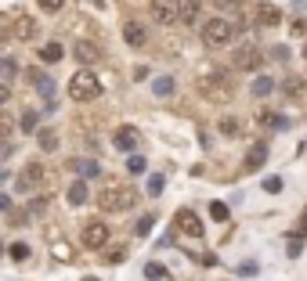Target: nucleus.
Listing matches in <instances>:
<instances>
[{"label": "nucleus", "mask_w": 307, "mask_h": 281, "mask_svg": "<svg viewBox=\"0 0 307 281\" xmlns=\"http://www.w3.org/2000/svg\"><path fill=\"white\" fill-rule=\"evenodd\" d=\"M235 65L246 69V72H249V69H260V65H264V54H260L257 47H239V51H235Z\"/></svg>", "instance_id": "obj_9"}, {"label": "nucleus", "mask_w": 307, "mask_h": 281, "mask_svg": "<svg viewBox=\"0 0 307 281\" xmlns=\"http://www.w3.org/2000/svg\"><path fill=\"white\" fill-rule=\"evenodd\" d=\"M112 144H116L120 151H134L137 148V130L134 127H120L116 134H112Z\"/></svg>", "instance_id": "obj_11"}, {"label": "nucleus", "mask_w": 307, "mask_h": 281, "mask_svg": "<svg viewBox=\"0 0 307 281\" xmlns=\"http://www.w3.org/2000/svg\"><path fill=\"white\" fill-rule=\"evenodd\" d=\"M62 54H65V51H62L58 40H51V44H44V47H40V58H44V61H58Z\"/></svg>", "instance_id": "obj_23"}, {"label": "nucleus", "mask_w": 307, "mask_h": 281, "mask_svg": "<svg viewBox=\"0 0 307 281\" xmlns=\"http://www.w3.org/2000/svg\"><path fill=\"white\" fill-rule=\"evenodd\" d=\"M134 198H137L134 188H127V184H105L98 195V206L101 209H130Z\"/></svg>", "instance_id": "obj_3"}, {"label": "nucleus", "mask_w": 307, "mask_h": 281, "mask_svg": "<svg viewBox=\"0 0 307 281\" xmlns=\"http://www.w3.org/2000/svg\"><path fill=\"white\" fill-rule=\"evenodd\" d=\"M69 94H72V101H91V98L101 94V79L91 69H80V72L69 79Z\"/></svg>", "instance_id": "obj_2"}, {"label": "nucleus", "mask_w": 307, "mask_h": 281, "mask_svg": "<svg viewBox=\"0 0 307 281\" xmlns=\"http://www.w3.org/2000/svg\"><path fill=\"white\" fill-rule=\"evenodd\" d=\"M163 188H166V177H163V173H152V177H148V195H152V198H159Z\"/></svg>", "instance_id": "obj_26"}, {"label": "nucleus", "mask_w": 307, "mask_h": 281, "mask_svg": "<svg viewBox=\"0 0 307 281\" xmlns=\"http://www.w3.org/2000/svg\"><path fill=\"white\" fill-rule=\"evenodd\" d=\"M40 180H44V166H40V163H29V166H25V170L18 173V188H22V191L36 188Z\"/></svg>", "instance_id": "obj_10"}, {"label": "nucleus", "mask_w": 307, "mask_h": 281, "mask_svg": "<svg viewBox=\"0 0 307 281\" xmlns=\"http://www.w3.org/2000/svg\"><path fill=\"white\" fill-rule=\"evenodd\" d=\"M29 209H33V216H44V213H47V202H44V198H36Z\"/></svg>", "instance_id": "obj_41"}, {"label": "nucleus", "mask_w": 307, "mask_h": 281, "mask_svg": "<svg viewBox=\"0 0 307 281\" xmlns=\"http://www.w3.org/2000/svg\"><path fill=\"white\" fill-rule=\"evenodd\" d=\"M72 170L80 177H101V166L94 163V159H72Z\"/></svg>", "instance_id": "obj_17"}, {"label": "nucleus", "mask_w": 307, "mask_h": 281, "mask_svg": "<svg viewBox=\"0 0 307 281\" xmlns=\"http://www.w3.org/2000/svg\"><path fill=\"white\" fill-rule=\"evenodd\" d=\"M220 130L228 137H242V127H239V119H220Z\"/></svg>", "instance_id": "obj_31"}, {"label": "nucleus", "mask_w": 307, "mask_h": 281, "mask_svg": "<svg viewBox=\"0 0 307 281\" xmlns=\"http://www.w3.org/2000/svg\"><path fill=\"white\" fill-rule=\"evenodd\" d=\"M40 8H44V11H62L65 0H40Z\"/></svg>", "instance_id": "obj_39"}, {"label": "nucleus", "mask_w": 307, "mask_h": 281, "mask_svg": "<svg viewBox=\"0 0 307 281\" xmlns=\"http://www.w3.org/2000/svg\"><path fill=\"white\" fill-rule=\"evenodd\" d=\"M286 253H289V260H296L300 253H303V234L296 231V234H289V242H286Z\"/></svg>", "instance_id": "obj_24"}, {"label": "nucleus", "mask_w": 307, "mask_h": 281, "mask_svg": "<svg viewBox=\"0 0 307 281\" xmlns=\"http://www.w3.org/2000/svg\"><path fill=\"white\" fill-rule=\"evenodd\" d=\"M300 234H307V213L300 216Z\"/></svg>", "instance_id": "obj_47"}, {"label": "nucleus", "mask_w": 307, "mask_h": 281, "mask_svg": "<svg viewBox=\"0 0 307 281\" xmlns=\"http://www.w3.org/2000/svg\"><path fill=\"white\" fill-rule=\"evenodd\" d=\"M65 198H69V206L76 209V206H83L87 202V184L83 180H72L69 184V191H65Z\"/></svg>", "instance_id": "obj_16"}, {"label": "nucleus", "mask_w": 307, "mask_h": 281, "mask_svg": "<svg viewBox=\"0 0 307 281\" xmlns=\"http://www.w3.org/2000/svg\"><path fill=\"white\" fill-rule=\"evenodd\" d=\"M271 90H275V79H271V76H257V79H253V87H249V94H253V98H267Z\"/></svg>", "instance_id": "obj_18"}, {"label": "nucleus", "mask_w": 307, "mask_h": 281, "mask_svg": "<svg viewBox=\"0 0 307 281\" xmlns=\"http://www.w3.org/2000/svg\"><path fill=\"white\" fill-rule=\"evenodd\" d=\"M303 61H307V44H303Z\"/></svg>", "instance_id": "obj_50"}, {"label": "nucleus", "mask_w": 307, "mask_h": 281, "mask_svg": "<svg viewBox=\"0 0 307 281\" xmlns=\"http://www.w3.org/2000/svg\"><path fill=\"white\" fill-rule=\"evenodd\" d=\"M22 130L36 134V130H40V115H36V112H22Z\"/></svg>", "instance_id": "obj_27"}, {"label": "nucleus", "mask_w": 307, "mask_h": 281, "mask_svg": "<svg viewBox=\"0 0 307 281\" xmlns=\"http://www.w3.org/2000/svg\"><path fill=\"white\" fill-rule=\"evenodd\" d=\"M210 216H213V220H217V224H224V220H228V216H232V209H228V206H224V202H210Z\"/></svg>", "instance_id": "obj_28"}, {"label": "nucleus", "mask_w": 307, "mask_h": 281, "mask_svg": "<svg viewBox=\"0 0 307 281\" xmlns=\"http://www.w3.org/2000/svg\"><path fill=\"white\" fill-rule=\"evenodd\" d=\"M54 256H58V260H69V256H72V249H69L65 242H54Z\"/></svg>", "instance_id": "obj_38"}, {"label": "nucleus", "mask_w": 307, "mask_h": 281, "mask_svg": "<svg viewBox=\"0 0 307 281\" xmlns=\"http://www.w3.org/2000/svg\"><path fill=\"white\" fill-rule=\"evenodd\" d=\"M15 72H18V65H15L11 58H0V83H11Z\"/></svg>", "instance_id": "obj_25"}, {"label": "nucleus", "mask_w": 307, "mask_h": 281, "mask_svg": "<svg viewBox=\"0 0 307 281\" xmlns=\"http://www.w3.org/2000/svg\"><path fill=\"white\" fill-rule=\"evenodd\" d=\"M8 253H11V260H15V263L29 260V245H25V242H11V249H8Z\"/></svg>", "instance_id": "obj_30"}, {"label": "nucleus", "mask_w": 307, "mask_h": 281, "mask_svg": "<svg viewBox=\"0 0 307 281\" xmlns=\"http://www.w3.org/2000/svg\"><path fill=\"white\" fill-rule=\"evenodd\" d=\"M40 148H44V151H54V148H58V137H54L51 130H40Z\"/></svg>", "instance_id": "obj_32"}, {"label": "nucleus", "mask_w": 307, "mask_h": 281, "mask_svg": "<svg viewBox=\"0 0 307 281\" xmlns=\"http://www.w3.org/2000/svg\"><path fill=\"white\" fill-rule=\"evenodd\" d=\"M80 238H83V245H87V249H105V245H108V227H105L101 220H94V224H87V227H83V234H80Z\"/></svg>", "instance_id": "obj_6"}, {"label": "nucleus", "mask_w": 307, "mask_h": 281, "mask_svg": "<svg viewBox=\"0 0 307 281\" xmlns=\"http://www.w3.org/2000/svg\"><path fill=\"white\" fill-rule=\"evenodd\" d=\"M145 277H148V281H163V277H166V270H163L159 263H148V267H145Z\"/></svg>", "instance_id": "obj_34"}, {"label": "nucleus", "mask_w": 307, "mask_h": 281, "mask_svg": "<svg viewBox=\"0 0 307 281\" xmlns=\"http://www.w3.org/2000/svg\"><path fill=\"white\" fill-rule=\"evenodd\" d=\"M303 87H307V83H303L300 76H289L286 83H282V94H286V98H296V94H303Z\"/></svg>", "instance_id": "obj_22"}, {"label": "nucleus", "mask_w": 307, "mask_h": 281, "mask_svg": "<svg viewBox=\"0 0 307 281\" xmlns=\"http://www.w3.org/2000/svg\"><path fill=\"white\" fill-rule=\"evenodd\" d=\"M307 33V22H293V36H303Z\"/></svg>", "instance_id": "obj_45"}, {"label": "nucleus", "mask_w": 307, "mask_h": 281, "mask_svg": "<svg viewBox=\"0 0 307 281\" xmlns=\"http://www.w3.org/2000/svg\"><path fill=\"white\" fill-rule=\"evenodd\" d=\"M257 22H260V25H278V22H282V8H275V4H257Z\"/></svg>", "instance_id": "obj_13"}, {"label": "nucleus", "mask_w": 307, "mask_h": 281, "mask_svg": "<svg viewBox=\"0 0 307 281\" xmlns=\"http://www.w3.org/2000/svg\"><path fill=\"white\" fill-rule=\"evenodd\" d=\"M196 87H199V94H206L213 101H228L232 98V76H228L220 65H203Z\"/></svg>", "instance_id": "obj_1"}, {"label": "nucleus", "mask_w": 307, "mask_h": 281, "mask_svg": "<svg viewBox=\"0 0 307 281\" xmlns=\"http://www.w3.org/2000/svg\"><path fill=\"white\" fill-rule=\"evenodd\" d=\"M33 83H36V90H40V98L51 105L54 101V79L51 76H44V72H33Z\"/></svg>", "instance_id": "obj_14"}, {"label": "nucleus", "mask_w": 307, "mask_h": 281, "mask_svg": "<svg viewBox=\"0 0 307 281\" xmlns=\"http://www.w3.org/2000/svg\"><path fill=\"white\" fill-rule=\"evenodd\" d=\"M267 123H271L275 130H289V127H293V123H289V115H271Z\"/></svg>", "instance_id": "obj_37"}, {"label": "nucleus", "mask_w": 307, "mask_h": 281, "mask_svg": "<svg viewBox=\"0 0 307 281\" xmlns=\"http://www.w3.org/2000/svg\"><path fill=\"white\" fill-rule=\"evenodd\" d=\"M293 4H296V8H303V11H307V0H293Z\"/></svg>", "instance_id": "obj_49"}, {"label": "nucleus", "mask_w": 307, "mask_h": 281, "mask_svg": "<svg viewBox=\"0 0 307 281\" xmlns=\"http://www.w3.org/2000/svg\"><path fill=\"white\" fill-rule=\"evenodd\" d=\"M8 155H11V141H0V163H4Z\"/></svg>", "instance_id": "obj_42"}, {"label": "nucleus", "mask_w": 307, "mask_h": 281, "mask_svg": "<svg viewBox=\"0 0 307 281\" xmlns=\"http://www.w3.org/2000/svg\"><path fill=\"white\" fill-rule=\"evenodd\" d=\"M8 98H11V87H8V83H0V105H4Z\"/></svg>", "instance_id": "obj_46"}, {"label": "nucleus", "mask_w": 307, "mask_h": 281, "mask_svg": "<svg viewBox=\"0 0 307 281\" xmlns=\"http://www.w3.org/2000/svg\"><path fill=\"white\" fill-rule=\"evenodd\" d=\"M181 22H199V0H181Z\"/></svg>", "instance_id": "obj_21"}, {"label": "nucleus", "mask_w": 307, "mask_h": 281, "mask_svg": "<svg viewBox=\"0 0 307 281\" xmlns=\"http://www.w3.org/2000/svg\"><path fill=\"white\" fill-rule=\"evenodd\" d=\"M271 58H278V61H286V58H289V51H286V47H271Z\"/></svg>", "instance_id": "obj_43"}, {"label": "nucleus", "mask_w": 307, "mask_h": 281, "mask_svg": "<svg viewBox=\"0 0 307 281\" xmlns=\"http://www.w3.org/2000/svg\"><path fill=\"white\" fill-rule=\"evenodd\" d=\"M267 155H271V151H267V144H253L249 155H246V170H260V166L267 163Z\"/></svg>", "instance_id": "obj_15"}, {"label": "nucleus", "mask_w": 307, "mask_h": 281, "mask_svg": "<svg viewBox=\"0 0 307 281\" xmlns=\"http://www.w3.org/2000/svg\"><path fill=\"white\" fill-rule=\"evenodd\" d=\"M152 18H156L159 25L181 22V0H152Z\"/></svg>", "instance_id": "obj_5"}, {"label": "nucleus", "mask_w": 307, "mask_h": 281, "mask_svg": "<svg viewBox=\"0 0 307 281\" xmlns=\"http://www.w3.org/2000/svg\"><path fill=\"white\" fill-rule=\"evenodd\" d=\"M15 36L18 40H33L36 36V22L33 18H15Z\"/></svg>", "instance_id": "obj_20"}, {"label": "nucleus", "mask_w": 307, "mask_h": 281, "mask_svg": "<svg viewBox=\"0 0 307 281\" xmlns=\"http://www.w3.org/2000/svg\"><path fill=\"white\" fill-rule=\"evenodd\" d=\"M235 270H239V274H242V277H257V274H260V267H257V263H253V260H242V263H239V267H235Z\"/></svg>", "instance_id": "obj_33"}, {"label": "nucleus", "mask_w": 307, "mask_h": 281, "mask_svg": "<svg viewBox=\"0 0 307 281\" xmlns=\"http://www.w3.org/2000/svg\"><path fill=\"white\" fill-rule=\"evenodd\" d=\"M0 213H11V198L8 195H0Z\"/></svg>", "instance_id": "obj_44"}, {"label": "nucleus", "mask_w": 307, "mask_h": 281, "mask_svg": "<svg viewBox=\"0 0 307 281\" xmlns=\"http://www.w3.org/2000/svg\"><path fill=\"white\" fill-rule=\"evenodd\" d=\"M177 227H181L188 238H203V220H199L196 213H188V209L177 213Z\"/></svg>", "instance_id": "obj_8"}, {"label": "nucleus", "mask_w": 307, "mask_h": 281, "mask_svg": "<svg viewBox=\"0 0 307 281\" xmlns=\"http://www.w3.org/2000/svg\"><path fill=\"white\" fill-rule=\"evenodd\" d=\"M72 58L80 61V65H98V61H101V51L91 44V40H76V47H72Z\"/></svg>", "instance_id": "obj_7"}, {"label": "nucleus", "mask_w": 307, "mask_h": 281, "mask_svg": "<svg viewBox=\"0 0 307 281\" xmlns=\"http://www.w3.org/2000/svg\"><path fill=\"white\" fill-rule=\"evenodd\" d=\"M87 281H98V277H87Z\"/></svg>", "instance_id": "obj_51"}, {"label": "nucleus", "mask_w": 307, "mask_h": 281, "mask_svg": "<svg viewBox=\"0 0 307 281\" xmlns=\"http://www.w3.org/2000/svg\"><path fill=\"white\" fill-rule=\"evenodd\" d=\"M203 44L206 47H228L232 44V36H235V25L228 22V18H210V22H203Z\"/></svg>", "instance_id": "obj_4"}, {"label": "nucleus", "mask_w": 307, "mask_h": 281, "mask_svg": "<svg viewBox=\"0 0 307 281\" xmlns=\"http://www.w3.org/2000/svg\"><path fill=\"white\" fill-rule=\"evenodd\" d=\"M127 170L130 173H145V155H130L127 159Z\"/></svg>", "instance_id": "obj_35"}, {"label": "nucleus", "mask_w": 307, "mask_h": 281, "mask_svg": "<svg viewBox=\"0 0 307 281\" xmlns=\"http://www.w3.org/2000/svg\"><path fill=\"white\" fill-rule=\"evenodd\" d=\"M228 4H246V0H220V8H228Z\"/></svg>", "instance_id": "obj_48"}, {"label": "nucleus", "mask_w": 307, "mask_h": 281, "mask_svg": "<svg viewBox=\"0 0 307 281\" xmlns=\"http://www.w3.org/2000/svg\"><path fill=\"white\" fill-rule=\"evenodd\" d=\"M264 191H267V195H278V191H282V177H267V180H264Z\"/></svg>", "instance_id": "obj_36"}, {"label": "nucleus", "mask_w": 307, "mask_h": 281, "mask_svg": "<svg viewBox=\"0 0 307 281\" xmlns=\"http://www.w3.org/2000/svg\"><path fill=\"white\" fill-rule=\"evenodd\" d=\"M152 224H156V216H152V213H145V216L137 220V227H134V234H137V238H148V231H152Z\"/></svg>", "instance_id": "obj_29"}, {"label": "nucleus", "mask_w": 307, "mask_h": 281, "mask_svg": "<svg viewBox=\"0 0 307 281\" xmlns=\"http://www.w3.org/2000/svg\"><path fill=\"white\" fill-rule=\"evenodd\" d=\"M152 94H156V98H170L174 94V79L170 76H156V79H152Z\"/></svg>", "instance_id": "obj_19"}, {"label": "nucleus", "mask_w": 307, "mask_h": 281, "mask_svg": "<svg viewBox=\"0 0 307 281\" xmlns=\"http://www.w3.org/2000/svg\"><path fill=\"white\" fill-rule=\"evenodd\" d=\"M11 123H15V119H8V115H0V137H4V141H8V134H11Z\"/></svg>", "instance_id": "obj_40"}, {"label": "nucleus", "mask_w": 307, "mask_h": 281, "mask_svg": "<svg viewBox=\"0 0 307 281\" xmlns=\"http://www.w3.org/2000/svg\"><path fill=\"white\" fill-rule=\"evenodd\" d=\"M123 40H127L130 47H141L145 40H148V29H145L141 22H127V25H123Z\"/></svg>", "instance_id": "obj_12"}]
</instances>
